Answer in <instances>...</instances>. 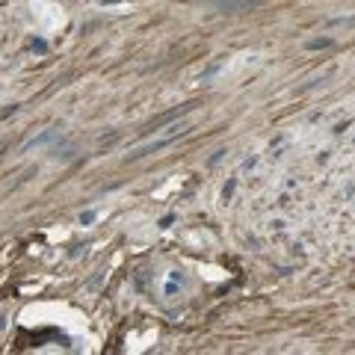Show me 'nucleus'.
<instances>
[{
	"label": "nucleus",
	"instance_id": "nucleus-1",
	"mask_svg": "<svg viewBox=\"0 0 355 355\" xmlns=\"http://www.w3.org/2000/svg\"><path fill=\"white\" fill-rule=\"evenodd\" d=\"M210 6L219 12H246V9L261 6V0H210Z\"/></svg>",
	"mask_w": 355,
	"mask_h": 355
},
{
	"label": "nucleus",
	"instance_id": "nucleus-2",
	"mask_svg": "<svg viewBox=\"0 0 355 355\" xmlns=\"http://www.w3.org/2000/svg\"><path fill=\"white\" fill-rule=\"evenodd\" d=\"M192 107H196V104H184V107H178V110H169V113H163L160 118H154L151 124H145V131H142V134H154L157 127H163L166 121H172V118H178V116H184V113H189Z\"/></svg>",
	"mask_w": 355,
	"mask_h": 355
},
{
	"label": "nucleus",
	"instance_id": "nucleus-3",
	"mask_svg": "<svg viewBox=\"0 0 355 355\" xmlns=\"http://www.w3.org/2000/svg\"><path fill=\"white\" fill-rule=\"evenodd\" d=\"M332 45V39H314V42H308V48H329Z\"/></svg>",
	"mask_w": 355,
	"mask_h": 355
}]
</instances>
